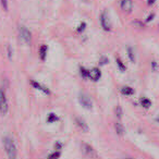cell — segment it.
Returning a JSON list of instances; mask_svg holds the SVG:
<instances>
[{"mask_svg":"<svg viewBox=\"0 0 159 159\" xmlns=\"http://www.w3.org/2000/svg\"><path fill=\"white\" fill-rule=\"evenodd\" d=\"M115 130H116V132H117V134L119 135V136H122V135L124 134V132H125L123 124L120 123V122H116V123H115Z\"/></svg>","mask_w":159,"mask_h":159,"instance_id":"12","label":"cell"},{"mask_svg":"<svg viewBox=\"0 0 159 159\" xmlns=\"http://www.w3.org/2000/svg\"><path fill=\"white\" fill-rule=\"evenodd\" d=\"M152 69H154L155 71L157 70V62L156 61H152Z\"/></svg>","mask_w":159,"mask_h":159,"instance_id":"29","label":"cell"},{"mask_svg":"<svg viewBox=\"0 0 159 159\" xmlns=\"http://www.w3.org/2000/svg\"><path fill=\"white\" fill-rule=\"evenodd\" d=\"M47 52H48V46L47 45H42L39 48V57L43 61H45L47 58Z\"/></svg>","mask_w":159,"mask_h":159,"instance_id":"11","label":"cell"},{"mask_svg":"<svg viewBox=\"0 0 159 159\" xmlns=\"http://www.w3.org/2000/svg\"><path fill=\"white\" fill-rule=\"evenodd\" d=\"M79 102H80V104L83 106V108L89 109V110L93 108V102H92L91 97H89V95H86V94H84V93L80 94L79 95Z\"/></svg>","mask_w":159,"mask_h":159,"instance_id":"6","label":"cell"},{"mask_svg":"<svg viewBox=\"0 0 159 159\" xmlns=\"http://www.w3.org/2000/svg\"><path fill=\"white\" fill-rule=\"evenodd\" d=\"M85 27H86V24H85L84 22L83 23H81V25H80V29H77V32L79 33H81V32H83L85 30Z\"/></svg>","mask_w":159,"mask_h":159,"instance_id":"25","label":"cell"},{"mask_svg":"<svg viewBox=\"0 0 159 159\" xmlns=\"http://www.w3.org/2000/svg\"><path fill=\"white\" fill-rule=\"evenodd\" d=\"M133 25H134L135 27H137V29H143L144 27V24L142 22H139V21H134Z\"/></svg>","mask_w":159,"mask_h":159,"instance_id":"23","label":"cell"},{"mask_svg":"<svg viewBox=\"0 0 159 159\" xmlns=\"http://www.w3.org/2000/svg\"><path fill=\"white\" fill-rule=\"evenodd\" d=\"M116 61H117V64H118V68H119V70L121 71V72H124V71L126 70V66H125V64L122 62V60L119 59V58H117V59H116Z\"/></svg>","mask_w":159,"mask_h":159,"instance_id":"18","label":"cell"},{"mask_svg":"<svg viewBox=\"0 0 159 159\" xmlns=\"http://www.w3.org/2000/svg\"><path fill=\"white\" fill-rule=\"evenodd\" d=\"M19 34H20V37L23 42L26 45H30L32 42V33L30 32V30L25 26H20L19 27Z\"/></svg>","mask_w":159,"mask_h":159,"instance_id":"4","label":"cell"},{"mask_svg":"<svg viewBox=\"0 0 159 159\" xmlns=\"http://www.w3.org/2000/svg\"><path fill=\"white\" fill-rule=\"evenodd\" d=\"M100 25H102V29L106 32H110L112 30V23H111L110 16L106 10L102 11L100 14Z\"/></svg>","mask_w":159,"mask_h":159,"instance_id":"2","label":"cell"},{"mask_svg":"<svg viewBox=\"0 0 159 159\" xmlns=\"http://www.w3.org/2000/svg\"><path fill=\"white\" fill-rule=\"evenodd\" d=\"M158 29H159V25H158Z\"/></svg>","mask_w":159,"mask_h":159,"instance_id":"32","label":"cell"},{"mask_svg":"<svg viewBox=\"0 0 159 159\" xmlns=\"http://www.w3.org/2000/svg\"><path fill=\"white\" fill-rule=\"evenodd\" d=\"M120 7L126 13H130L133 10V1L132 0H121V3H120Z\"/></svg>","mask_w":159,"mask_h":159,"instance_id":"7","label":"cell"},{"mask_svg":"<svg viewBox=\"0 0 159 159\" xmlns=\"http://www.w3.org/2000/svg\"><path fill=\"white\" fill-rule=\"evenodd\" d=\"M123 159H133V158H132V157H124Z\"/></svg>","mask_w":159,"mask_h":159,"instance_id":"30","label":"cell"},{"mask_svg":"<svg viewBox=\"0 0 159 159\" xmlns=\"http://www.w3.org/2000/svg\"><path fill=\"white\" fill-rule=\"evenodd\" d=\"M60 152L59 150H56V152H53L52 154H50L48 157H47V159H58V158H60Z\"/></svg>","mask_w":159,"mask_h":159,"instance_id":"20","label":"cell"},{"mask_svg":"<svg viewBox=\"0 0 159 159\" xmlns=\"http://www.w3.org/2000/svg\"><path fill=\"white\" fill-rule=\"evenodd\" d=\"M31 85L34 87V89H38V91L43 92V93L46 94V95H49V94H50V91H49V89H47L46 86L42 85L40 83L36 82V81H33V80H31Z\"/></svg>","mask_w":159,"mask_h":159,"instance_id":"8","label":"cell"},{"mask_svg":"<svg viewBox=\"0 0 159 159\" xmlns=\"http://www.w3.org/2000/svg\"><path fill=\"white\" fill-rule=\"evenodd\" d=\"M8 100L7 96H6V92L3 89H0V113L1 115H6L8 112Z\"/></svg>","mask_w":159,"mask_h":159,"instance_id":"3","label":"cell"},{"mask_svg":"<svg viewBox=\"0 0 159 159\" xmlns=\"http://www.w3.org/2000/svg\"><path fill=\"white\" fill-rule=\"evenodd\" d=\"M102 77V72H100L99 69L94 68L91 70V73H89V79H92L94 82H97L98 80Z\"/></svg>","mask_w":159,"mask_h":159,"instance_id":"10","label":"cell"},{"mask_svg":"<svg viewBox=\"0 0 159 159\" xmlns=\"http://www.w3.org/2000/svg\"><path fill=\"white\" fill-rule=\"evenodd\" d=\"M7 52H8V58H9L10 60L12 59V47H11V45H8V47H7Z\"/></svg>","mask_w":159,"mask_h":159,"instance_id":"22","label":"cell"},{"mask_svg":"<svg viewBox=\"0 0 159 159\" xmlns=\"http://www.w3.org/2000/svg\"><path fill=\"white\" fill-rule=\"evenodd\" d=\"M80 73H81V75H82L83 79H89V73H91V71L87 70V69H85L84 66H80Z\"/></svg>","mask_w":159,"mask_h":159,"instance_id":"15","label":"cell"},{"mask_svg":"<svg viewBox=\"0 0 159 159\" xmlns=\"http://www.w3.org/2000/svg\"><path fill=\"white\" fill-rule=\"evenodd\" d=\"M120 92H121V94H122V95H124V96H131V95H133V94L135 93L134 89H133L132 87H130V86L121 87Z\"/></svg>","mask_w":159,"mask_h":159,"instance_id":"13","label":"cell"},{"mask_svg":"<svg viewBox=\"0 0 159 159\" xmlns=\"http://www.w3.org/2000/svg\"><path fill=\"white\" fill-rule=\"evenodd\" d=\"M139 102H141V106L145 109H148L150 106H152V102H150V99H148V98H146V97L141 98Z\"/></svg>","mask_w":159,"mask_h":159,"instance_id":"14","label":"cell"},{"mask_svg":"<svg viewBox=\"0 0 159 159\" xmlns=\"http://www.w3.org/2000/svg\"><path fill=\"white\" fill-rule=\"evenodd\" d=\"M59 121V118L57 117V115L55 113H49L48 117H47V122L48 123H53V122H57Z\"/></svg>","mask_w":159,"mask_h":159,"instance_id":"16","label":"cell"},{"mask_svg":"<svg viewBox=\"0 0 159 159\" xmlns=\"http://www.w3.org/2000/svg\"><path fill=\"white\" fill-rule=\"evenodd\" d=\"M154 16H155V14L154 13H152V14H149V16H147V19H146V22H150V21L152 20V19H154Z\"/></svg>","mask_w":159,"mask_h":159,"instance_id":"26","label":"cell"},{"mask_svg":"<svg viewBox=\"0 0 159 159\" xmlns=\"http://www.w3.org/2000/svg\"><path fill=\"white\" fill-rule=\"evenodd\" d=\"M115 113H116V116H117L118 119H121L122 116H123V110H122L121 106H117V107H116Z\"/></svg>","mask_w":159,"mask_h":159,"instance_id":"19","label":"cell"},{"mask_svg":"<svg viewBox=\"0 0 159 159\" xmlns=\"http://www.w3.org/2000/svg\"><path fill=\"white\" fill-rule=\"evenodd\" d=\"M2 142L8 159H18V152H16V146L13 139L10 136H5Z\"/></svg>","mask_w":159,"mask_h":159,"instance_id":"1","label":"cell"},{"mask_svg":"<svg viewBox=\"0 0 159 159\" xmlns=\"http://www.w3.org/2000/svg\"><path fill=\"white\" fill-rule=\"evenodd\" d=\"M61 144L59 143V142H58V143H56V149L57 150H59V149H61Z\"/></svg>","mask_w":159,"mask_h":159,"instance_id":"28","label":"cell"},{"mask_svg":"<svg viewBox=\"0 0 159 159\" xmlns=\"http://www.w3.org/2000/svg\"><path fill=\"white\" fill-rule=\"evenodd\" d=\"M0 1H1V6H2L3 10L7 11L8 10V0H0Z\"/></svg>","mask_w":159,"mask_h":159,"instance_id":"24","label":"cell"},{"mask_svg":"<svg viewBox=\"0 0 159 159\" xmlns=\"http://www.w3.org/2000/svg\"><path fill=\"white\" fill-rule=\"evenodd\" d=\"M75 123H76V125L79 126L83 132H89V125H87V123L82 118H75Z\"/></svg>","mask_w":159,"mask_h":159,"instance_id":"9","label":"cell"},{"mask_svg":"<svg viewBox=\"0 0 159 159\" xmlns=\"http://www.w3.org/2000/svg\"><path fill=\"white\" fill-rule=\"evenodd\" d=\"M155 2H156V0H147V5L148 6H152Z\"/></svg>","mask_w":159,"mask_h":159,"instance_id":"27","label":"cell"},{"mask_svg":"<svg viewBox=\"0 0 159 159\" xmlns=\"http://www.w3.org/2000/svg\"><path fill=\"white\" fill-rule=\"evenodd\" d=\"M126 51H128V57H129V59H130V61L134 63V62H135V55H134V51H133V49L131 48V47H128Z\"/></svg>","mask_w":159,"mask_h":159,"instance_id":"17","label":"cell"},{"mask_svg":"<svg viewBox=\"0 0 159 159\" xmlns=\"http://www.w3.org/2000/svg\"><path fill=\"white\" fill-rule=\"evenodd\" d=\"M156 121H157V122H159V117H158V118H157V119H156Z\"/></svg>","mask_w":159,"mask_h":159,"instance_id":"31","label":"cell"},{"mask_svg":"<svg viewBox=\"0 0 159 159\" xmlns=\"http://www.w3.org/2000/svg\"><path fill=\"white\" fill-rule=\"evenodd\" d=\"M81 150H82L83 155L89 157V158H96V157H97L96 150L87 143H82V145H81Z\"/></svg>","mask_w":159,"mask_h":159,"instance_id":"5","label":"cell"},{"mask_svg":"<svg viewBox=\"0 0 159 159\" xmlns=\"http://www.w3.org/2000/svg\"><path fill=\"white\" fill-rule=\"evenodd\" d=\"M109 62V60H108V58L105 56V57H102L100 58V60H99V66H104V64H107Z\"/></svg>","mask_w":159,"mask_h":159,"instance_id":"21","label":"cell"}]
</instances>
